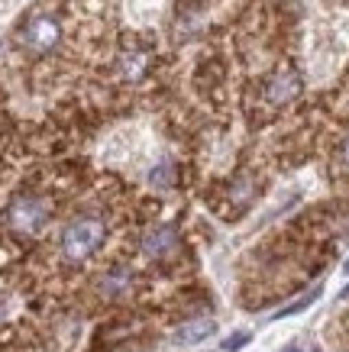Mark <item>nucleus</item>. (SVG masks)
I'll list each match as a JSON object with an SVG mask.
<instances>
[{
	"mask_svg": "<svg viewBox=\"0 0 349 352\" xmlns=\"http://www.w3.org/2000/svg\"><path fill=\"white\" fill-rule=\"evenodd\" d=\"M104 236H107L104 220H97V217H78V220H72V223L65 226L62 256L72 258V262H81V258L94 256L97 249L104 245Z\"/></svg>",
	"mask_w": 349,
	"mask_h": 352,
	"instance_id": "obj_1",
	"label": "nucleus"
},
{
	"mask_svg": "<svg viewBox=\"0 0 349 352\" xmlns=\"http://www.w3.org/2000/svg\"><path fill=\"white\" fill-rule=\"evenodd\" d=\"M339 298H349V285H346V288H343V294H339Z\"/></svg>",
	"mask_w": 349,
	"mask_h": 352,
	"instance_id": "obj_12",
	"label": "nucleus"
},
{
	"mask_svg": "<svg viewBox=\"0 0 349 352\" xmlns=\"http://www.w3.org/2000/svg\"><path fill=\"white\" fill-rule=\"evenodd\" d=\"M246 342H249V333H233V336H226V340H223V352L243 349Z\"/></svg>",
	"mask_w": 349,
	"mask_h": 352,
	"instance_id": "obj_10",
	"label": "nucleus"
},
{
	"mask_svg": "<svg viewBox=\"0 0 349 352\" xmlns=\"http://www.w3.org/2000/svg\"><path fill=\"white\" fill-rule=\"evenodd\" d=\"M146 68H149V55L146 52L120 55V75L127 78V81H139V78L146 75Z\"/></svg>",
	"mask_w": 349,
	"mask_h": 352,
	"instance_id": "obj_7",
	"label": "nucleus"
},
{
	"mask_svg": "<svg viewBox=\"0 0 349 352\" xmlns=\"http://www.w3.org/2000/svg\"><path fill=\"white\" fill-rule=\"evenodd\" d=\"M49 217H52L49 201H43L39 194H20V197L10 204V210H7V223H10V230H17V233L32 236L49 223Z\"/></svg>",
	"mask_w": 349,
	"mask_h": 352,
	"instance_id": "obj_2",
	"label": "nucleus"
},
{
	"mask_svg": "<svg viewBox=\"0 0 349 352\" xmlns=\"http://www.w3.org/2000/svg\"><path fill=\"white\" fill-rule=\"evenodd\" d=\"M213 330H217V327H213L211 320H194V323H184V327H181L171 340L178 342V346H194V342H201V340H207V336H213Z\"/></svg>",
	"mask_w": 349,
	"mask_h": 352,
	"instance_id": "obj_6",
	"label": "nucleus"
},
{
	"mask_svg": "<svg viewBox=\"0 0 349 352\" xmlns=\"http://www.w3.org/2000/svg\"><path fill=\"white\" fill-rule=\"evenodd\" d=\"M297 91H301V78H297L295 72H282L278 78H272V81H268L265 97H268V104L282 107V104H288V100H295Z\"/></svg>",
	"mask_w": 349,
	"mask_h": 352,
	"instance_id": "obj_4",
	"label": "nucleus"
},
{
	"mask_svg": "<svg viewBox=\"0 0 349 352\" xmlns=\"http://www.w3.org/2000/svg\"><path fill=\"white\" fill-rule=\"evenodd\" d=\"M343 162H346V165H349V139H346V142H343Z\"/></svg>",
	"mask_w": 349,
	"mask_h": 352,
	"instance_id": "obj_11",
	"label": "nucleus"
},
{
	"mask_svg": "<svg viewBox=\"0 0 349 352\" xmlns=\"http://www.w3.org/2000/svg\"><path fill=\"white\" fill-rule=\"evenodd\" d=\"M343 272H346V275H349V258H346V265H343Z\"/></svg>",
	"mask_w": 349,
	"mask_h": 352,
	"instance_id": "obj_13",
	"label": "nucleus"
},
{
	"mask_svg": "<svg viewBox=\"0 0 349 352\" xmlns=\"http://www.w3.org/2000/svg\"><path fill=\"white\" fill-rule=\"evenodd\" d=\"M175 245H178V233H175V226H159V230H152V233L142 239V249H146V256H152V258L171 256V252H175Z\"/></svg>",
	"mask_w": 349,
	"mask_h": 352,
	"instance_id": "obj_5",
	"label": "nucleus"
},
{
	"mask_svg": "<svg viewBox=\"0 0 349 352\" xmlns=\"http://www.w3.org/2000/svg\"><path fill=\"white\" fill-rule=\"evenodd\" d=\"M149 182L156 184V188H171V182H175V165H171V162H162L159 168L149 171Z\"/></svg>",
	"mask_w": 349,
	"mask_h": 352,
	"instance_id": "obj_8",
	"label": "nucleus"
},
{
	"mask_svg": "<svg viewBox=\"0 0 349 352\" xmlns=\"http://www.w3.org/2000/svg\"><path fill=\"white\" fill-rule=\"evenodd\" d=\"M317 298H320V288L307 291L304 298H301V300H295V304H288V307H282V310H278V314H275V317H288V314H297V310H307V307H310V304H314V300H317Z\"/></svg>",
	"mask_w": 349,
	"mask_h": 352,
	"instance_id": "obj_9",
	"label": "nucleus"
},
{
	"mask_svg": "<svg viewBox=\"0 0 349 352\" xmlns=\"http://www.w3.org/2000/svg\"><path fill=\"white\" fill-rule=\"evenodd\" d=\"M59 39H62V26H59V20L49 16V13H36L20 32L23 49L32 55H49L55 45H59Z\"/></svg>",
	"mask_w": 349,
	"mask_h": 352,
	"instance_id": "obj_3",
	"label": "nucleus"
}]
</instances>
